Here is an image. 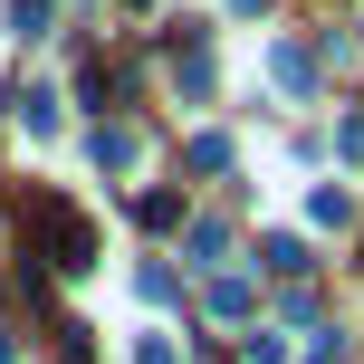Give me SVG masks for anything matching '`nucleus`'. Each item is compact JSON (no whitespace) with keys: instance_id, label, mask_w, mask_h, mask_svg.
<instances>
[{"instance_id":"obj_1","label":"nucleus","mask_w":364,"mask_h":364,"mask_svg":"<svg viewBox=\"0 0 364 364\" xmlns=\"http://www.w3.org/2000/svg\"><path fill=\"white\" fill-rule=\"evenodd\" d=\"M19 240H29L48 269H87V259H96V230H87L58 192H29V201H19Z\"/></svg>"},{"instance_id":"obj_2","label":"nucleus","mask_w":364,"mask_h":364,"mask_svg":"<svg viewBox=\"0 0 364 364\" xmlns=\"http://www.w3.org/2000/svg\"><path fill=\"white\" fill-rule=\"evenodd\" d=\"M307 77H316V58H307V48H278V87H297V96H307Z\"/></svg>"}]
</instances>
